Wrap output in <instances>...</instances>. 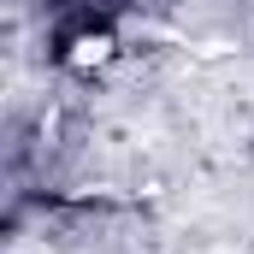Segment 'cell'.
Here are the masks:
<instances>
[{
  "label": "cell",
  "mask_w": 254,
  "mask_h": 254,
  "mask_svg": "<svg viewBox=\"0 0 254 254\" xmlns=\"http://www.w3.org/2000/svg\"><path fill=\"white\" fill-rule=\"evenodd\" d=\"M113 30L107 24H83V30H65L60 36V65H71V71H101V65L113 60Z\"/></svg>",
  "instance_id": "obj_1"
}]
</instances>
